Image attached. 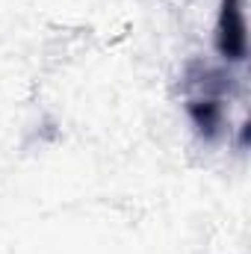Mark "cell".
<instances>
[{
	"instance_id": "6da1fadb",
	"label": "cell",
	"mask_w": 251,
	"mask_h": 254,
	"mask_svg": "<svg viewBox=\"0 0 251 254\" xmlns=\"http://www.w3.org/2000/svg\"><path fill=\"white\" fill-rule=\"evenodd\" d=\"M216 51L228 63H246L249 57V27L243 0H222L216 21Z\"/></svg>"
}]
</instances>
